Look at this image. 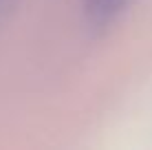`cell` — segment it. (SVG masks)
I'll use <instances>...</instances> for the list:
<instances>
[{"label": "cell", "mask_w": 152, "mask_h": 150, "mask_svg": "<svg viewBox=\"0 0 152 150\" xmlns=\"http://www.w3.org/2000/svg\"><path fill=\"white\" fill-rule=\"evenodd\" d=\"M130 2L132 0H80L86 22L97 31L108 29L113 22H117L128 11Z\"/></svg>", "instance_id": "obj_1"}, {"label": "cell", "mask_w": 152, "mask_h": 150, "mask_svg": "<svg viewBox=\"0 0 152 150\" xmlns=\"http://www.w3.org/2000/svg\"><path fill=\"white\" fill-rule=\"evenodd\" d=\"M20 0H0V29L13 18V13L18 11Z\"/></svg>", "instance_id": "obj_2"}]
</instances>
